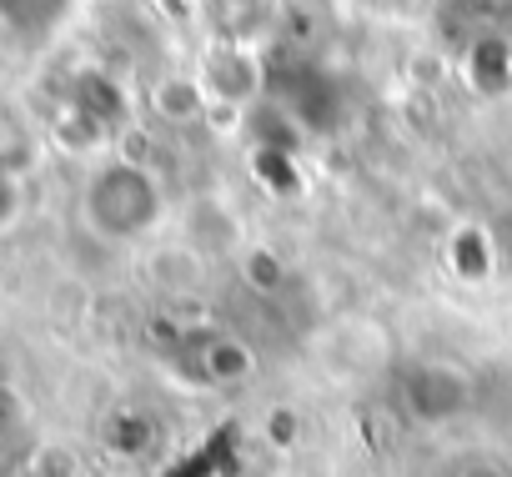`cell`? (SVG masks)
Here are the masks:
<instances>
[{"label": "cell", "mask_w": 512, "mask_h": 477, "mask_svg": "<svg viewBox=\"0 0 512 477\" xmlns=\"http://www.w3.org/2000/svg\"><path fill=\"white\" fill-rule=\"evenodd\" d=\"M206 101H211V96H206V86H201L196 76H166V81H156V91H151L156 116L171 121V126H186L191 116H201Z\"/></svg>", "instance_id": "cell-3"}, {"label": "cell", "mask_w": 512, "mask_h": 477, "mask_svg": "<svg viewBox=\"0 0 512 477\" xmlns=\"http://www.w3.org/2000/svg\"><path fill=\"white\" fill-rule=\"evenodd\" d=\"M402 407L417 422L442 427V422H452V417H462L472 407V377L457 362H442V357L412 362L402 372Z\"/></svg>", "instance_id": "cell-2"}, {"label": "cell", "mask_w": 512, "mask_h": 477, "mask_svg": "<svg viewBox=\"0 0 512 477\" xmlns=\"http://www.w3.org/2000/svg\"><path fill=\"white\" fill-rule=\"evenodd\" d=\"M161 216V191L151 181V171L131 166V161H111L91 176L86 186V226L106 242H131L146 226H156Z\"/></svg>", "instance_id": "cell-1"}]
</instances>
